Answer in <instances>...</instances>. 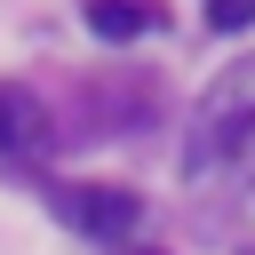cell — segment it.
Returning a JSON list of instances; mask_svg holds the SVG:
<instances>
[{
  "instance_id": "obj_1",
  "label": "cell",
  "mask_w": 255,
  "mask_h": 255,
  "mask_svg": "<svg viewBox=\"0 0 255 255\" xmlns=\"http://www.w3.org/2000/svg\"><path fill=\"white\" fill-rule=\"evenodd\" d=\"M56 215H64L72 231H88V239H128V231L143 223V199L120 191V183H64V191H56Z\"/></svg>"
},
{
  "instance_id": "obj_2",
  "label": "cell",
  "mask_w": 255,
  "mask_h": 255,
  "mask_svg": "<svg viewBox=\"0 0 255 255\" xmlns=\"http://www.w3.org/2000/svg\"><path fill=\"white\" fill-rule=\"evenodd\" d=\"M48 135V104L24 80H0V151H32Z\"/></svg>"
},
{
  "instance_id": "obj_3",
  "label": "cell",
  "mask_w": 255,
  "mask_h": 255,
  "mask_svg": "<svg viewBox=\"0 0 255 255\" xmlns=\"http://www.w3.org/2000/svg\"><path fill=\"white\" fill-rule=\"evenodd\" d=\"M151 24H159V8H151V0H88V32H96V40H112V48L143 40Z\"/></svg>"
},
{
  "instance_id": "obj_4",
  "label": "cell",
  "mask_w": 255,
  "mask_h": 255,
  "mask_svg": "<svg viewBox=\"0 0 255 255\" xmlns=\"http://www.w3.org/2000/svg\"><path fill=\"white\" fill-rule=\"evenodd\" d=\"M207 24L215 32H247L255 24V0H207Z\"/></svg>"
},
{
  "instance_id": "obj_5",
  "label": "cell",
  "mask_w": 255,
  "mask_h": 255,
  "mask_svg": "<svg viewBox=\"0 0 255 255\" xmlns=\"http://www.w3.org/2000/svg\"><path fill=\"white\" fill-rule=\"evenodd\" d=\"M135 255H167V247H135Z\"/></svg>"
},
{
  "instance_id": "obj_6",
  "label": "cell",
  "mask_w": 255,
  "mask_h": 255,
  "mask_svg": "<svg viewBox=\"0 0 255 255\" xmlns=\"http://www.w3.org/2000/svg\"><path fill=\"white\" fill-rule=\"evenodd\" d=\"M239 255H255V247H239Z\"/></svg>"
}]
</instances>
